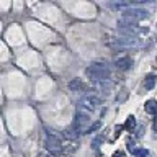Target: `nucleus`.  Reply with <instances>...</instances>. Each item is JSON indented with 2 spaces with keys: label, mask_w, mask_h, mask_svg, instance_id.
<instances>
[{
  "label": "nucleus",
  "mask_w": 157,
  "mask_h": 157,
  "mask_svg": "<svg viewBox=\"0 0 157 157\" xmlns=\"http://www.w3.org/2000/svg\"><path fill=\"white\" fill-rule=\"evenodd\" d=\"M144 110H146V113H149V115L157 113V101L155 100H147L146 105H144Z\"/></svg>",
  "instance_id": "10"
},
{
  "label": "nucleus",
  "mask_w": 157,
  "mask_h": 157,
  "mask_svg": "<svg viewBox=\"0 0 157 157\" xmlns=\"http://www.w3.org/2000/svg\"><path fill=\"white\" fill-rule=\"evenodd\" d=\"M115 66L120 69V71H128V69H131V66H132V59L128 57V56L118 57L116 61H115Z\"/></svg>",
  "instance_id": "7"
},
{
  "label": "nucleus",
  "mask_w": 157,
  "mask_h": 157,
  "mask_svg": "<svg viewBox=\"0 0 157 157\" xmlns=\"http://www.w3.org/2000/svg\"><path fill=\"white\" fill-rule=\"evenodd\" d=\"M124 128L128 131H132L136 128V118L132 116V115H129L128 116V120H126V123H124Z\"/></svg>",
  "instance_id": "11"
},
{
  "label": "nucleus",
  "mask_w": 157,
  "mask_h": 157,
  "mask_svg": "<svg viewBox=\"0 0 157 157\" xmlns=\"http://www.w3.org/2000/svg\"><path fill=\"white\" fill-rule=\"evenodd\" d=\"M113 157H124V152H121V151H116L115 154H113Z\"/></svg>",
  "instance_id": "15"
},
{
  "label": "nucleus",
  "mask_w": 157,
  "mask_h": 157,
  "mask_svg": "<svg viewBox=\"0 0 157 157\" xmlns=\"http://www.w3.org/2000/svg\"><path fill=\"white\" fill-rule=\"evenodd\" d=\"M56 157H71L69 154H59V155H56Z\"/></svg>",
  "instance_id": "16"
},
{
  "label": "nucleus",
  "mask_w": 157,
  "mask_h": 157,
  "mask_svg": "<svg viewBox=\"0 0 157 157\" xmlns=\"http://www.w3.org/2000/svg\"><path fill=\"white\" fill-rule=\"evenodd\" d=\"M38 157H48V155H44V154H39Z\"/></svg>",
  "instance_id": "17"
},
{
  "label": "nucleus",
  "mask_w": 157,
  "mask_h": 157,
  "mask_svg": "<svg viewBox=\"0 0 157 157\" xmlns=\"http://www.w3.org/2000/svg\"><path fill=\"white\" fill-rule=\"evenodd\" d=\"M98 106H100V98L95 97V95H87L80 100V103H78V111L92 113V111H95Z\"/></svg>",
  "instance_id": "4"
},
{
  "label": "nucleus",
  "mask_w": 157,
  "mask_h": 157,
  "mask_svg": "<svg viewBox=\"0 0 157 157\" xmlns=\"http://www.w3.org/2000/svg\"><path fill=\"white\" fill-rule=\"evenodd\" d=\"M69 88H71L72 92H78V90H83L85 85H83V82L80 78H72V80L69 82Z\"/></svg>",
  "instance_id": "8"
},
{
  "label": "nucleus",
  "mask_w": 157,
  "mask_h": 157,
  "mask_svg": "<svg viewBox=\"0 0 157 157\" xmlns=\"http://www.w3.org/2000/svg\"><path fill=\"white\" fill-rule=\"evenodd\" d=\"M85 72L92 80H97V82H106L110 78V67L106 66V62H101V61L92 62Z\"/></svg>",
  "instance_id": "1"
},
{
  "label": "nucleus",
  "mask_w": 157,
  "mask_h": 157,
  "mask_svg": "<svg viewBox=\"0 0 157 157\" xmlns=\"http://www.w3.org/2000/svg\"><path fill=\"white\" fill-rule=\"evenodd\" d=\"M46 149L54 155H59L62 154V149H64V144L61 141L56 132H48V137H46Z\"/></svg>",
  "instance_id": "3"
},
{
  "label": "nucleus",
  "mask_w": 157,
  "mask_h": 157,
  "mask_svg": "<svg viewBox=\"0 0 157 157\" xmlns=\"http://www.w3.org/2000/svg\"><path fill=\"white\" fill-rule=\"evenodd\" d=\"M155 82H157V77L154 74H149V75L144 78V88L146 90H152V88L155 87Z\"/></svg>",
  "instance_id": "9"
},
{
  "label": "nucleus",
  "mask_w": 157,
  "mask_h": 157,
  "mask_svg": "<svg viewBox=\"0 0 157 157\" xmlns=\"http://www.w3.org/2000/svg\"><path fill=\"white\" fill-rule=\"evenodd\" d=\"M123 17L132 20V21H139V20H146L149 18V12H147L146 8H137V7H129L126 8L124 12H123Z\"/></svg>",
  "instance_id": "5"
},
{
  "label": "nucleus",
  "mask_w": 157,
  "mask_h": 157,
  "mask_svg": "<svg viewBox=\"0 0 157 157\" xmlns=\"http://www.w3.org/2000/svg\"><path fill=\"white\" fill-rule=\"evenodd\" d=\"M108 46L113 49H129V48H139V39L129 38V36H118L108 39Z\"/></svg>",
  "instance_id": "2"
},
{
  "label": "nucleus",
  "mask_w": 157,
  "mask_h": 157,
  "mask_svg": "<svg viewBox=\"0 0 157 157\" xmlns=\"http://www.w3.org/2000/svg\"><path fill=\"white\" fill-rule=\"evenodd\" d=\"M98 128H100V123L97 121V123H93V124H92L90 128H88V129H87L85 132H88V134H90V132H93V131H95V129H98Z\"/></svg>",
  "instance_id": "14"
},
{
  "label": "nucleus",
  "mask_w": 157,
  "mask_h": 157,
  "mask_svg": "<svg viewBox=\"0 0 157 157\" xmlns=\"http://www.w3.org/2000/svg\"><path fill=\"white\" fill-rule=\"evenodd\" d=\"M126 147H128V151H129L131 154H132V152H134V151L137 149V147H136V142L132 141V139H128V142H126Z\"/></svg>",
  "instance_id": "13"
},
{
  "label": "nucleus",
  "mask_w": 157,
  "mask_h": 157,
  "mask_svg": "<svg viewBox=\"0 0 157 157\" xmlns=\"http://www.w3.org/2000/svg\"><path fill=\"white\" fill-rule=\"evenodd\" d=\"M132 155H134V157H147V155H149V151L142 149V147H137V149L132 152Z\"/></svg>",
  "instance_id": "12"
},
{
  "label": "nucleus",
  "mask_w": 157,
  "mask_h": 157,
  "mask_svg": "<svg viewBox=\"0 0 157 157\" xmlns=\"http://www.w3.org/2000/svg\"><path fill=\"white\" fill-rule=\"evenodd\" d=\"M90 116H88V113H83V111H77L75 115V121H74V129L75 131H83L85 132L88 128H90Z\"/></svg>",
  "instance_id": "6"
}]
</instances>
